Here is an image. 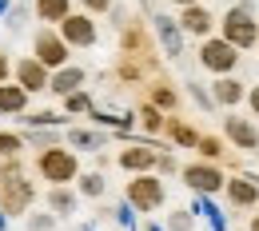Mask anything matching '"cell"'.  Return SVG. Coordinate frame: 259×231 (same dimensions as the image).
I'll return each mask as SVG.
<instances>
[{
  "label": "cell",
  "mask_w": 259,
  "mask_h": 231,
  "mask_svg": "<svg viewBox=\"0 0 259 231\" xmlns=\"http://www.w3.org/2000/svg\"><path fill=\"white\" fill-rule=\"evenodd\" d=\"M80 4H84V12H88V16H100V12H108V8H112V0H80Z\"/></svg>",
  "instance_id": "f546056e"
},
{
  "label": "cell",
  "mask_w": 259,
  "mask_h": 231,
  "mask_svg": "<svg viewBox=\"0 0 259 231\" xmlns=\"http://www.w3.org/2000/svg\"><path fill=\"white\" fill-rule=\"evenodd\" d=\"M140 128H144V132H160V128H163V116L152 108V104L140 108Z\"/></svg>",
  "instance_id": "603a6c76"
},
{
  "label": "cell",
  "mask_w": 259,
  "mask_h": 231,
  "mask_svg": "<svg viewBox=\"0 0 259 231\" xmlns=\"http://www.w3.org/2000/svg\"><path fill=\"white\" fill-rule=\"evenodd\" d=\"M28 144H36L40 152H48V148H56V132H32V135H28Z\"/></svg>",
  "instance_id": "f1b7e54d"
},
{
  "label": "cell",
  "mask_w": 259,
  "mask_h": 231,
  "mask_svg": "<svg viewBox=\"0 0 259 231\" xmlns=\"http://www.w3.org/2000/svg\"><path fill=\"white\" fill-rule=\"evenodd\" d=\"M24 152V135H16V132H0V156L4 160H16Z\"/></svg>",
  "instance_id": "7402d4cb"
},
{
  "label": "cell",
  "mask_w": 259,
  "mask_h": 231,
  "mask_svg": "<svg viewBox=\"0 0 259 231\" xmlns=\"http://www.w3.org/2000/svg\"><path fill=\"white\" fill-rule=\"evenodd\" d=\"M12 72H16V84H20V88H24L28 96H32V92H48V80H52V72H48V68L40 64L36 56L20 60V64L12 68Z\"/></svg>",
  "instance_id": "ba28073f"
},
{
  "label": "cell",
  "mask_w": 259,
  "mask_h": 231,
  "mask_svg": "<svg viewBox=\"0 0 259 231\" xmlns=\"http://www.w3.org/2000/svg\"><path fill=\"white\" fill-rule=\"evenodd\" d=\"M32 52H36V60L48 68V72L68 68V56H72V48H68L64 40H60V32H52V28H40V32H36Z\"/></svg>",
  "instance_id": "7a4b0ae2"
},
{
  "label": "cell",
  "mask_w": 259,
  "mask_h": 231,
  "mask_svg": "<svg viewBox=\"0 0 259 231\" xmlns=\"http://www.w3.org/2000/svg\"><path fill=\"white\" fill-rule=\"evenodd\" d=\"M176 4H184V8H195V4H199V0H176Z\"/></svg>",
  "instance_id": "836d02e7"
},
{
  "label": "cell",
  "mask_w": 259,
  "mask_h": 231,
  "mask_svg": "<svg viewBox=\"0 0 259 231\" xmlns=\"http://www.w3.org/2000/svg\"><path fill=\"white\" fill-rule=\"evenodd\" d=\"M48 92H56V96H72V92H84V68L68 64L60 72H52V80H48Z\"/></svg>",
  "instance_id": "30bf717a"
},
{
  "label": "cell",
  "mask_w": 259,
  "mask_h": 231,
  "mask_svg": "<svg viewBox=\"0 0 259 231\" xmlns=\"http://www.w3.org/2000/svg\"><path fill=\"white\" fill-rule=\"evenodd\" d=\"M8 72H12V64H8V56L0 52V84H8Z\"/></svg>",
  "instance_id": "1f68e13d"
},
{
  "label": "cell",
  "mask_w": 259,
  "mask_h": 231,
  "mask_svg": "<svg viewBox=\"0 0 259 231\" xmlns=\"http://www.w3.org/2000/svg\"><path fill=\"white\" fill-rule=\"evenodd\" d=\"M60 40H64L68 48H92L100 40V28L88 12H72V16L60 20Z\"/></svg>",
  "instance_id": "3957f363"
},
{
  "label": "cell",
  "mask_w": 259,
  "mask_h": 231,
  "mask_svg": "<svg viewBox=\"0 0 259 231\" xmlns=\"http://www.w3.org/2000/svg\"><path fill=\"white\" fill-rule=\"evenodd\" d=\"M227 135H231V140H235L239 148H259V132L251 128V124H243V120H235V116L227 120Z\"/></svg>",
  "instance_id": "2e32d148"
},
{
  "label": "cell",
  "mask_w": 259,
  "mask_h": 231,
  "mask_svg": "<svg viewBox=\"0 0 259 231\" xmlns=\"http://www.w3.org/2000/svg\"><path fill=\"white\" fill-rule=\"evenodd\" d=\"M251 108H255V116H259V88L251 92Z\"/></svg>",
  "instance_id": "d6a6232c"
},
{
  "label": "cell",
  "mask_w": 259,
  "mask_h": 231,
  "mask_svg": "<svg viewBox=\"0 0 259 231\" xmlns=\"http://www.w3.org/2000/svg\"><path fill=\"white\" fill-rule=\"evenodd\" d=\"M184 183L195 188V192H220L224 188V175L207 164H192V167H184Z\"/></svg>",
  "instance_id": "9c48e42d"
},
{
  "label": "cell",
  "mask_w": 259,
  "mask_h": 231,
  "mask_svg": "<svg viewBox=\"0 0 259 231\" xmlns=\"http://www.w3.org/2000/svg\"><path fill=\"white\" fill-rule=\"evenodd\" d=\"M48 211L52 215H72L76 211V192L72 188H52L48 192Z\"/></svg>",
  "instance_id": "9a60e30c"
},
{
  "label": "cell",
  "mask_w": 259,
  "mask_h": 231,
  "mask_svg": "<svg viewBox=\"0 0 259 231\" xmlns=\"http://www.w3.org/2000/svg\"><path fill=\"white\" fill-rule=\"evenodd\" d=\"M211 100H215V104H227V108H231V104H239V100H243V84H235V80H220V84H215V92H211Z\"/></svg>",
  "instance_id": "ac0fdd59"
},
{
  "label": "cell",
  "mask_w": 259,
  "mask_h": 231,
  "mask_svg": "<svg viewBox=\"0 0 259 231\" xmlns=\"http://www.w3.org/2000/svg\"><path fill=\"white\" fill-rule=\"evenodd\" d=\"M156 32H160L163 48H167V56H180V32H176V20L160 16V20H156Z\"/></svg>",
  "instance_id": "d6986e66"
},
{
  "label": "cell",
  "mask_w": 259,
  "mask_h": 231,
  "mask_svg": "<svg viewBox=\"0 0 259 231\" xmlns=\"http://www.w3.org/2000/svg\"><path fill=\"white\" fill-rule=\"evenodd\" d=\"M128 203L136 207V211H156L163 203V183H160V175H132V183H128Z\"/></svg>",
  "instance_id": "5b68a950"
},
{
  "label": "cell",
  "mask_w": 259,
  "mask_h": 231,
  "mask_svg": "<svg viewBox=\"0 0 259 231\" xmlns=\"http://www.w3.org/2000/svg\"><path fill=\"white\" fill-rule=\"evenodd\" d=\"M180 24L188 28V32H195V36H207V28H211V12L207 8H184V16H180Z\"/></svg>",
  "instance_id": "5bb4252c"
},
{
  "label": "cell",
  "mask_w": 259,
  "mask_h": 231,
  "mask_svg": "<svg viewBox=\"0 0 259 231\" xmlns=\"http://www.w3.org/2000/svg\"><path fill=\"white\" fill-rule=\"evenodd\" d=\"M167 231H192V211H171L167 215Z\"/></svg>",
  "instance_id": "d4e9b609"
},
{
  "label": "cell",
  "mask_w": 259,
  "mask_h": 231,
  "mask_svg": "<svg viewBox=\"0 0 259 231\" xmlns=\"http://www.w3.org/2000/svg\"><path fill=\"white\" fill-rule=\"evenodd\" d=\"M195 148H199V152H203V156H207V160H215V156H220V152H224V144H220V140H211V135H203V140H199V144H195Z\"/></svg>",
  "instance_id": "83f0119b"
},
{
  "label": "cell",
  "mask_w": 259,
  "mask_h": 231,
  "mask_svg": "<svg viewBox=\"0 0 259 231\" xmlns=\"http://www.w3.org/2000/svg\"><path fill=\"white\" fill-rule=\"evenodd\" d=\"M227 196H231V203H239V207H251L259 199V192H255L251 179H231V183H227Z\"/></svg>",
  "instance_id": "e0dca14e"
},
{
  "label": "cell",
  "mask_w": 259,
  "mask_h": 231,
  "mask_svg": "<svg viewBox=\"0 0 259 231\" xmlns=\"http://www.w3.org/2000/svg\"><path fill=\"white\" fill-rule=\"evenodd\" d=\"M32 199H36V188L24 175L0 183V211H4V215H24V211L32 207Z\"/></svg>",
  "instance_id": "8992f818"
},
{
  "label": "cell",
  "mask_w": 259,
  "mask_h": 231,
  "mask_svg": "<svg viewBox=\"0 0 259 231\" xmlns=\"http://www.w3.org/2000/svg\"><path fill=\"white\" fill-rule=\"evenodd\" d=\"M28 108V92L20 84H0V116H20Z\"/></svg>",
  "instance_id": "7c38bea8"
},
{
  "label": "cell",
  "mask_w": 259,
  "mask_h": 231,
  "mask_svg": "<svg viewBox=\"0 0 259 231\" xmlns=\"http://www.w3.org/2000/svg\"><path fill=\"white\" fill-rule=\"evenodd\" d=\"M235 48L227 44V40H203V48H199V64L207 68V72H231L235 68Z\"/></svg>",
  "instance_id": "52a82bcc"
},
{
  "label": "cell",
  "mask_w": 259,
  "mask_h": 231,
  "mask_svg": "<svg viewBox=\"0 0 259 231\" xmlns=\"http://www.w3.org/2000/svg\"><path fill=\"white\" fill-rule=\"evenodd\" d=\"M68 112H92V100H88V92H72V96L64 100Z\"/></svg>",
  "instance_id": "484cf974"
},
{
  "label": "cell",
  "mask_w": 259,
  "mask_h": 231,
  "mask_svg": "<svg viewBox=\"0 0 259 231\" xmlns=\"http://www.w3.org/2000/svg\"><path fill=\"white\" fill-rule=\"evenodd\" d=\"M251 231H259V215H255V219H251Z\"/></svg>",
  "instance_id": "e575fe53"
},
{
  "label": "cell",
  "mask_w": 259,
  "mask_h": 231,
  "mask_svg": "<svg viewBox=\"0 0 259 231\" xmlns=\"http://www.w3.org/2000/svg\"><path fill=\"white\" fill-rule=\"evenodd\" d=\"M36 171H40L52 188H68L72 179H80V160H76V152H68V148H48V152L36 156Z\"/></svg>",
  "instance_id": "6da1fadb"
},
{
  "label": "cell",
  "mask_w": 259,
  "mask_h": 231,
  "mask_svg": "<svg viewBox=\"0 0 259 231\" xmlns=\"http://www.w3.org/2000/svg\"><path fill=\"white\" fill-rule=\"evenodd\" d=\"M224 40L231 48H251L259 40V28H255V20H251L247 8H231L224 16Z\"/></svg>",
  "instance_id": "277c9868"
},
{
  "label": "cell",
  "mask_w": 259,
  "mask_h": 231,
  "mask_svg": "<svg viewBox=\"0 0 259 231\" xmlns=\"http://www.w3.org/2000/svg\"><path fill=\"white\" fill-rule=\"evenodd\" d=\"M68 144H72V148H104V135L88 132V128H72V132H68Z\"/></svg>",
  "instance_id": "44dd1931"
},
{
  "label": "cell",
  "mask_w": 259,
  "mask_h": 231,
  "mask_svg": "<svg viewBox=\"0 0 259 231\" xmlns=\"http://www.w3.org/2000/svg\"><path fill=\"white\" fill-rule=\"evenodd\" d=\"M56 227V215L52 211H36V215H28V231H52Z\"/></svg>",
  "instance_id": "cb8c5ba5"
},
{
  "label": "cell",
  "mask_w": 259,
  "mask_h": 231,
  "mask_svg": "<svg viewBox=\"0 0 259 231\" xmlns=\"http://www.w3.org/2000/svg\"><path fill=\"white\" fill-rule=\"evenodd\" d=\"M156 160H160V156H156L152 148H124V152H120V167L132 171V175H148V171L156 167Z\"/></svg>",
  "instance_id": "8fae6325"
},
{
  "label": "cell",
  "mask_w": 259,
  "mask_h": 231,
  "mask_svg": "<svg viewBox=\"0 0 259 231\" xmlns=\"http://www.w3.org/2000/svg\"><path fill=\"white\" fill-rule=\"evenodd\" d=\"M152 100H156L160 108H171V104H176V92H171V88H156V92H152Z\"/></svg>",
  "instance_id": "4dcf8cb0"
},
{
  "label": "cell",
  "mask_w": 259,
  "mask_h": 231,
  "mask_svg": "<svg viewBox=\"0 0 259 231\" xmlns=\"http://www.w3.org/2000/svg\"><path fill=\"white\" fill-rule=\"evenodd\" d=\"M104 188H108V179H104L100 171H84V175H80V196L100 199V196H104Z\"/></svg>",
  "instance_id": "ffe728a7"
},
{
  "label": "cell",
  "mask_w": 259,
  "mask_h": 231,
  "mask_svg": "<svg viewBox=\"0 0 259 231\" xmlns=\"http://www.w3.org/2000/svg\"><path fill=\"white\" fill-rule=\"evenodd\" d=\"M32 12L44 20V24H60L64 16H72V0H36Z\"/></svg>",
  "instance_id": "4fadbf2b"
},
{
  "label": "cell",
  "mask_w": 259,
  "mask_h": 231,
  "mask_svg": "<svg viewBox=\"0 0 259 231\" xmlns=\"http://www.w3.org/2000/svg\"><path fill=\"white\" fill-rule=\"evenodd\" d=\"M167 132H171V140H176V144H199V135H195L188 124H171Z\"/></svg>",
  "instance_id": "4316f807"
}]
</instances>
